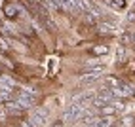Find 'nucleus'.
Masks as SVG:
<instances>
[{
    "label": "nucleus",
    "mask_w": 135,
    "mask_h": 127,
    "mask_svg": "<svg viewBox=\"0 0 135 127\" xmlns=\"http://www.w3.org/2000/svg\"><path fill=\"white\" fill-rule=\"evenodd\" d=\"M84 112H86V106H84V104L73 103V104L67 108V112H65V121H76V120L82 118Z\"/></svg>",
    "instance_id": "nucleus-1"
},
{
    "label": "nucleus",
    "mask_w": 135,
    "mask_h": 127,
    "mask_svg": "<svg viewBox=\"0 0 135 127\" xmlns=\"http://www.w3.org/2000/svg\"><path fill=\"white\" fill-rule=\"evenodd\" d=\"M13 101L19 104L23 110H27V108H31V106L34 104V93H32V91H19V93L15 95Z\"/></svg>",
    "instance_id": "nucleus-2"
},
{
    "label": "nucleus",
    "mask_w": 135,
    "mask_h": 127,
    "mask_svg": "<svg viewBox=\"0 0 135 127\" xmlns=\"http://www.w3.org/2000/svg\"><path fill=\"white\" fill-rule=\"evenodd\" d=\"M46 110H42V108H40V110H36V112H32L31 116H29V120H27V121H29L32 127H44V123H46Z\"/></svg>",
    "instance_id": "nucleus-3"
},
{
    "label": "nucleus",
    "mask_w": 135,
    "mask_h": 127,
    "mask_svg": "<svg viewBox=\"0 0 135 127\" xmlns=\"http://www.w3.org/2000/svg\"><path fill=\"white\" fill-rule=\"evenodd\" d=\"M95 29L99 34H112L116 31V23L114 21H99L95 25Z\"/></svg>",
    "instance_id": "nucleus-4"
},
{
    "label": "nucleus",
    "mask_w": 135,
    "mask_h": 127,
    "mask_svg": "<svg viewBox=\"0 0 135 127\" xmlns=\"http://www.w3.org/2000/svg\"><path fill=\"white\" fill-rule=\"evenodd\" d=\"M2 12L6 15V19H17V15H19V6L12 4V2H6L2 6Z\"/></svg>",
    "instance_id": "nucleus-5"
},
{
    "label": "nucleus",
    "mask_w": 135,
    "mask_h": 127,
    "mask_svg": "<svg viewBox=\"0 0 135 127\" xmlns=\"http://www.w3.org/2000/svg\"><path fill=\"white\" fill-rule=\"evenodd\" d=\"M103 70H86V72H82V74L78 76V82L80 84H91V82H95L97 80V76L101 74Z\"/></svg>",
    "instance_id": "nucleus-6"
},
{
    "label": "nucleus",
    "mask_w": 135,
    "mask_h": 127,
    "mask_svg": "<svg viewBox=\"0 0 135 127\" xmlns=\"http://www.w3.org/2000/svg\"><path fill=\"white\" fill-rule=\"evenodd\" d=\"M97 118H99V114H95V112H91V110L86 108V112L82 114V118H80L82 127H93V123L97 121Z\"/></svg>",
    "instance_id": "nucleus-7"
},
{
    "label": "nucleus",
    "mask_w": 135,
    "mask_h": 127,
    "mask_svg": "<svg viewBox=\"0 0 135 127\" xmlns=\"http://www.w3.org/2000/svg\"><path fill=\"white\" fill-rule=\"evenodd\" d=\"M112 125V116H99L93 127H110Z\"/></svg>",
    "instance_id": "nucleus-8"
},
{
    "label": "nucleus",
    "mask_w": 135,
    "mask_h": 127,
    "mask_svg": "<svg viewBox=\"0 0 135 127\" xmlns=\"http://www.w3.org/2000/svg\"><path fill=\"white\" fill-rule=\"evenodd\" d=\"M13 91L12 89H4V87H0V103H8V101H13Z\"/></svg>",
    "instance_id": "nucleus-9"
},
{
    "label": "nucleus",
    "mask_w": 135,
    "mask_h": 127,
    "mask_svg": "<svg viewBox=\"0 0 135 127\" xmlns=\"http://www.w3.org/2000/svg\"><path fill=\"white\" fill-rule=\"evenodd\" d=\"M91 53L97 57H103V55H107V53H109V46H105V44H99V46H93L91 48Z\"/></svg>",
    "instance_id": "nucleus-10"
},
{
    "label": "nucleus",
    "mask_w": 135,
    "mask_h": 127,
    "mask_svg": "<svg viewBox=\"0 0 135 127\" xmlns=\"http://www.w3.org/2000/svg\"><path fill=\"white\" fill-rule=\"evenodd\" d=\"M97 114H99V116H114V114H116V108H114V104H107V106H103V108H99Z\"/></svg>",
    "instance_id": "nucleus-11"
},
{
    "label": "nucleus",
    "mask_w": 135,
    "mask_h": 127,
    "mask_svg": "<svg viewBox=\"0 0 135 127\" xmlns=\"http://www.w3.org/2000/svg\"><path fill=\"white\" fill-rule=\"evenodd\" d=\"M44 8H46V10L57 12V10H61V4L57 2V0H44Z\"/></svg>",
    "instance_id": "nucleus-12"
},
{
    "label": "nucleus",
    "mask_w": 135,
    "mask_h": 127,
    "mask_svg": "<svg viewBox=\"0 0 135 127\" xmlns=\"http://www.w3.org/2000/svg\"><path fill=\"white\" fill-rule=\"evenodd\" d=\"M76 4H78V0H61V8H65L69 12L76 10Z\"/></svg>",
    "instance_id": "nucleus-13"
},
{
    "label": "nucleus",
    "mask_w": 135,
    "mask_h": 127,
    "mask_svg": "<svg viewBox=\"0 0 135 127\" xmlns=\"http://www.w3.org/2000/svg\"><path fill=\"white\" fill-rule=\"evenodd\" d=\"M8 51H10V42L6 36L0 34V53H8Z\"/></svg>",
    "instance_id": "nucleus-14"
},
{
    "label": "nucleus",
    "mask_w": 135,
    "mask_h": 127,
    "mask_svg": "<svg viewBox=\"0 0 135 127\" xmlns=\"http://www.w3.org/2000/svg\"><path fill=\"white\" fill-rule=\"evenodd\" d=\"M103 2H107L109 6H114L116 10H124L126 8V0H103Z\"/></svg>",
    "instance_id": "nucleus-15"
},
{
    "label": "nucleus",
    "mask_w": 135,
    "mask_h": 127,
    "mask_svg": "<svg viewBox=\"0 0 135 127\" xmlns=\"http://www.w3.org/2000/svg\"><path fill=\"white\" fill-rule=\"evenodd\" d=\"M128 21H131V23L135 21V12H133V10H131V12H128Z\"/></svg>",
    "instance_id": "nucleus-16"
},
{
    "label": "nucleus",
    "mask_w": 135,
    "mask_h": 127,
    "mask_svg": "<svg viewBox=\"0 0 135 127\" xmlns=\"http://www.w3.org/2000/svg\"><path fill=\"white\" fill-rule=\"evenodd\" d=\"M133 123V118H124V125H131Z\"/></svg>",
    "instance_id": "nucleus-17"
},
{
    "label": "nucleus",
    "mask_w": 135,
    "mask_h": 127,
    "mask_svg": "<svg viewBox=\"0 0 135 127\" xmlns=\"http://www.w3.org/2000/svg\"><path fill=\"white\" fill-rule=\"evenodd\" d=\"M17 127H32V125H31L29 121H21V123H19V125H17Z\"/></svg>",
    "instance_id": "nucleus-18"
},
{
    "label": "nucleus",
    "mask_w": 135,
    "mask_h": 127,
    "mask_svg": "<svg viewBox=\"0 0 135 127\" xmlns=\"http://www.w3.org/2000/svg\"><path fill=\"white\" fill-rule=\"evenodd\" d=\"M110 127H120V125H110Z\"/></svg>",
    "instance_id": "nucleus-19"
},
{
    "label": "nucleus",
    "mask_w": 135,
    "mask_h": 127,
    "mask_svg": "<svg viewBox=\"0 0 135 127\" xmlns=\"http://www.w3.org/2000/svg\"><path fill=\"white\" fill-rule=\"evenodd\" d=\"M0 74H2V67H0Z\"/></svg>",
    "instance_id": "nucleus-20"
}]
</instances>
